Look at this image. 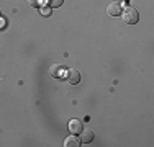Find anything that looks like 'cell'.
I'll list each match as a JSON object with an SVG mask.
<instances>
[{
	"label": "cell",
	"mask_w": 154,
	"mask_h": 147,
	"mask_svg": "<svg viewBox=\"0 0 154 147\" xmlns=\"http://www.w3.org/2000/svg\"><path fill=\"white\" fill-rule=\"evenodd\" d=\"M49 7L51 8H59V7L62 5V3H64V0H49Z\"/></svg>",
	"instance_id": "52a82bcc"
},
{
	"label": "cell",
	"mask_w": 154,
	"mask_h": 147,
	"mask_svg": "<svg viewBox=\"0 0 154 147\" xmlns=\"http://www.w3.org/2000/svg\"><path fill=\"white\" fill-rule=\"evenodd\" d=\"M66 80H67L71 85H77V83L82 80V75H80V72L77 70V69H69V70L66 72Z\"/></svg>",
	"instance_id": "7a4b0ae2"
},
{
	"label": "cell",
	"mask_w": 154,
	"mask_h": 147,
	"mask_svg": "<svg viewBox=\"0 0 154 147\" xmlns=\"http://www.w3.org/2000/svg\"><path fill=\"white\" fill-rule=\"evenodd\" d=\"M82 129H84V124L80 119H71L69 121V131H71L72 134H79Z\"/></svg>",
	"instance_id": "277c9868"
},
{
	"label": "cell",
	"mask_w": 154,
	"mask_h": 147,
	"mask_svg": "<svg viewBox=\"0 0 154 147\" xmlns=\"http://www.w3.org/2000/svg\"><path fill=\"white\" fill-rule=\"evenodd\" d=\"M64 146L66 147H79V146H82V142H80V139L77 137L75 134H72V136H69V137H66Z\"/></svg>",
	"instance_id": "5b68a950"
},
{
	"label": "cell",
	"mask_w": 154,
	"mask_h": 147,
	"mask_svg": "<svg viewBox=\"0 0 154 147\" xmlns=\"http://www.w3.org/2000/svg\"><path fill=\"white\" fill-rule=\"evenodd\" d=\"M28 3H30V7H33V8H39V7H41V2H39V0H28Z\"/></svg>",
	"instance_id": "9c48e42d"
},
{
	"label": "cell",
	"mask_w": 154,
	"mask_h": 147,
	"mask_svg": "<svg viewBox=\"0 0 154 147\" xmlns=\"http://www.w3.org/2000/svg\"><path fill=\"white\" fill-rule=\"evenodd\" d=\"M59 72H61V65H54L51 69V75H59Z\"/></svg>",
	"instance_id": "30bf717a"
},
{
	"label": "cell",
	"mask_w": 154,
	"mask_h": 147,
	"mask_svg": "<svg viewBox=\"0 0 154 147\" xmlns=\"http://www.w3.org/2000/svg\"><path fill=\"white\" fill-rule=\"evenodd\" d=\"M39 10H41L43 16H49L51 15V7H39Z\"/></svg>",
	"instance_id": "ba28073f"
},
{
	"label": "cell",
	"mask_w": 154,
	"mask_h": 147,
	"mask_svg": "<svg viewBox=\"0 0 154 147\" xmlns=\"http://www.w3.org/2000/svg\"><path fill=\"white\" fill-rule=\"evenodd\" d=\"M122 18L126 25H136L139 21V13L133 7H126L125 10H122Z\"/></svg>",
	"instance_id": "6da1fadb"
},
{
	"label": "cell",
	"mask_w": 154,
	"mask_h": 147,
	"mask_svg": "<svg viewBox=\"0 0 154 147\" xmlns=\"http://www.w3.org/2000/svg\"><path fill=\"white\" fill-rule=\"evenodd\" d=\"M122 5H120L118 2H110L108 7H107V12L110 16H118V15H122Z\"/></svg>",
	"instance_id": "3957f363"
},
{
	"label": "cell",
	"mask_w": 154,
	"mask_h": 147,
	"mask_svg": "<svg viewBox=\"0 0 154 147\" xmlns=\"http://www.w3.org/2000/svg\"><path fill=\"white\" fill-rule=\"evenodd\" d=\"M94 131H80V142L82 144H89V142L94 141Z\"/></svg>",
	"instance_id": "8992f818"
},
{
	"label": "cell",
	"mask_w": 154,
	"mask_h": 147,
	"mask_svg": "<svg viewBox=\"0 0 154 147\" xmlns=\"http://www.w3.org/2000/svg\"><path fill=\"white\" fill-rule=\"evenodd\" d=\"M0 13H2V12H0Z\"/></svg>",
	"instance_id": "8fae6325"
}]
</instances>
